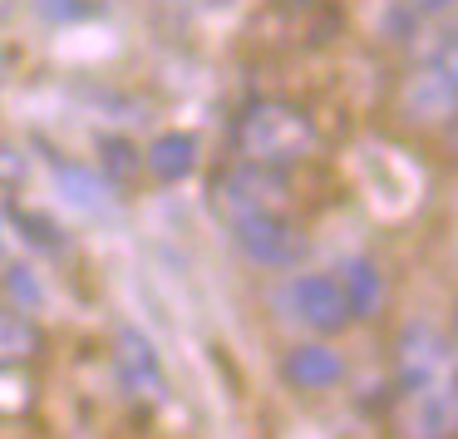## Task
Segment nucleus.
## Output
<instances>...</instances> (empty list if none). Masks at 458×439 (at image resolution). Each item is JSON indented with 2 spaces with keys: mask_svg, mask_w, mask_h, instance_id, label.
<instances>
[{
  "mask_svg": "<svg viewBox=\"0 0 458 439\" xmlns=\"http://www.w3.org/2000/svg\"><path fill=\"white\" fill-rule=\"evenodd\" d=\"M389 429L399 439H458V340L434 321H404L394 336Z\"/></svg>",
  "mask_w": 458,
  "mask_h": 439,
  "instance_id": "obj_1",
  "label": "nucleus"
},
{
  "mask_svg": "<svg viewBox=\"0 0 458 439\" xmlns=\"http://www.w3.org/2000/svg\"><path fill=\"white\" fill-rule=\"evenodd\" d=\"M45 350V336L21 306H0V366H21Z\"/></svg>",
  "mask_w": 458,
  "mask_h": 439,
  "instance_id": "obj_12",
  "label": "nucleus"
},
{
  "mask_svg": "<svg viewBox=\"0 0 458 439\" xmlns=\"http://www.w3.org/2000/svg\"><path fill=\"white\" fill-rule=\"evenodd\" d=\"M0 252H5V237H0Z\"/></svg>",
  "mask_w": 458,
  "mask_h": 439,
  "instance_id": "obj_18",
  "label": "nucleus"
},
{
  "mask_svg": "<svg viewBox=\"0 0 458 439\" xmlns=\"http://www.w3.org/2000/svg\"><path fill=\"white\" fill-rule=\"evenodd\" d=\"M276 5H286V11H310V5H320V0H276Z\"/></svg>",
  "mask_w": 458,
  "mask_h": 439,
  "instance_id": "obj_17",
  "label": "nucleus"
},
{
  "mask_svg": "<svg viewBox=\"0 0 458 439\" xmlns=\"http://www.w3.org/2000/svg\"><path fill=\"white\" fill-rule=\"evenodd\" d=\"M404 114H409V119H424V124L458 114V35L438 40L434 50L424 55V65L409 74Z\"/></svg>",
  "mask_w": 458,
  "mask_h": 439,
  "instance_id": "obj_4",
  "label": "nucleus"
},
{
  "mask_svg": "<svg viewBox=\"0 0 458 439\" xmlns=\"http://www.w3.org/2000/svg\"><path fill=\"white\" fill-rule=\"evenodd\" d=\"M40 15H50L55 25H70V21L94 15V0H40Z\"/></svg>",
  "mask_w": 458,
  "mask_h": 439,
  "instance_id": "obj_15",
  "label": "nucleus"
},
{
  "mask_svg": "<svg viewBox=\"0 0 458 439\" xmlns=\"http://www.w3.org/2000/svg\"><path fill=\"white\" fill-rule=\"evenodd\" d=\"M291 301H296V316L306 321L310 331H320V336H335V331H345L350 321H355V316H350L345 291H340V281L335 277H320V271L291 281Z\"/></svg>",
  "mask_w": 458,
  "mask_h": 439,
  "instance_id": "obj_7",
  "label": "nucleus"
},
{
  "mask_svg": "<svg viewBox=\"0 0 458 439\" xmlns=\"http://www.w3.org/2000/svg\"><path fill=\"white\" fill-rule=\"evenodd\" d=\"M316 143H320L316 119L291 99H257L232 124V149H237V159L271 163V168L301 163L306 153H316Z\"/></svg>",
  "mask_w": 458,
  "mask_h": 439,
  "instance_id": "obj_2",
  "label": "nucleus"
},
{
  "mask_svg": "<svg viewBox=\"0 0 458 439\" xmlns=\"http://www.w3.org/2000/svg\"><path fill=\"white\" fill-rule=\"evenodd\" d=\"M143 168L158 183H182L198 168V139H192V133H158V139L143 149Z\"/></svg>",
  "mask_w": 458,
  "mask_h": 439,
  "instance_id": "obj_9",
  "label": "nucleus"
},
{
  "mask_svg": "<svg viewBox=\"0 0 458 439\" xmlns=\"http://www.w3.org/2000/svg\"><path fill=\"white\" fill-rule=\"evenodd\" d=\"M11 222L21 228V237L30 242V247H40V252H50V257H60L70 242H64V232L55 228L50 218H40V212H30V208H11Z\"/></svg>",
  "mask_w": 458,
  "mask_h": 439,
  "instance_id": "obj_14",
  "label": "nucleus"
},
{
  "mask_svg": "<svg viewBox=\"0 0 458 439\" xmlns=\"http://www.w3.org/2000/svg\"><path fill=\"white\" fill-rule=\"evenodd\" d=\"M409 5H414L419 15H438V11L448 5V0H409Z\"/></svg>",
  "mask_w": 458,
  "mask_h": 439,
  "instance_id": "obj_16",
  "label": "nucleus"
},
{
  "mask_svg": "<svg viewBox=\"0 0 458 439\" xmlns=\"http://www.w3.org/2000/svg\"><path fill=\"white\" fill-rule=\"evenodd\" d=\"M55 168V183H60V193L74 202V208L84 212H109V183H104V173H89L84 163H64V159H50Z\"/></svg>",
  "mask_w": 458,
  "mask_h": 439,
  "instance_id": "obj_11",
  "label": "nucleus"
},
{
  "mask_svg": "<svg viewBox=\"0 0 458 439\" xmlns=\"http://www.w3.org/2000/svg\"><path fill=\"white\" fill-rule=\"evenodd\" d=\"M227 232L242 247V257L257 267H301L306 257V232L286 212H237L227 218Z\"/></svg>",
  "mask_w": 458,
  "mask_h": 439,
  "instance_id": "obj_5",
  "label": "nucleus"
},
{
  "mask_svg": "<svg viewBox=\"0 0 458 439\" xmlns=\"http://www.w3.org/2000/svg\"><path fill=\"white\" fill-rule=\"evenodd\" d=\"M114 370H119V385L133 400H168V375H163V360L153 350V340L143 331L123 326L114 336Z\"/></svg>",
  "mask_w": 458,
  "mask_h": 439,
  "instance_id": "obj_6",
  "label": "nucleus"
},
{
  "mask_svg": "<svg viewBox=\"0 0 458 439\" xmlns=\"http://www.w3.org/2000/svg\"><path fill=\"white\" fill-rule=\"evenodd\" d=\"M340 291H345L350 301V316H375L379 301H385V271H379V262L369 257H350L345 267H340Z\"/></svg>",
  "mask_w": 458,
  "mask_h": 439,
  "instance_id": "obj_10",
  "label": "nucleus"
},
{
  "mask_svg": "<svg viewBox=\"0 0 458 439\" xmlns=\"http://www.w3.org/2000/svg\"><path fill=\"white\" fill-rule=\"evenodd\" d=\"M291 202V183L286 168H271V163H251L237 159L212 178V208L217 218H237V212H286Z\"/></svg>",
  "mask_w": 458,
  "mask_h": 439,
  "instance_id": "obj_3",
  "label": "nucleus"
},
{
  "mask_svg": "<svg viewBox=\"0 0 458 439\" xmlns=\"http://www.w3.org/2000/svg\"><path fill=\"white\" fill-rule=\"evenodd\" d=\"M139 168H143V153L133 149L129 139H99V173H104V183L109 188H129L133 178H139Z\"/></svg>",
  "mask_w": 458,
  "mask_h": 439,
  "instance_id": "obj_13",
  "label": "nucleus"
},
{
  "mask_svg": "<svg viewBox=\"0 0 458 439\" xmlns=\"http://www.w3.org/2000/svg\"><path fill=\"white\" fill-rule=\"evenodd\" d=\"M281 375H286L291 390H330V385H340V380H345V360H340V350L310 340V346L286 350Z\"/></svg>",
  "mask_w": 458,
  "mask_h": 439,
  "instance_id": "obj_8",
  "label": "nucleus"
}]
</instances>
